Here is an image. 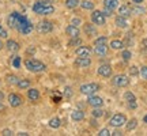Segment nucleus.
Segmentation results:
<instances>
[{
	"mask_svg": "<svg viewBox=\"0 0 147 136\" xmlns=\"http://www.w3.org/2000/svg\"><path fill=\"white\" fill-rule=\"evenodd\" d=\"M132 14H138V15H140V14H143L144 12V8H142V7H135L134 10H131Z\"/></svg>",
	"mask_w": 147,
	"mask_h": 136,
	"instance_id": "nucleus-37",
	"label": "nucleus"
},
{
	"mask_svg": "<svg viewBox=\"0 0 147 136\" xmlns=\"http://www.w3.org/2000/svg\"><path fill=\"white\" fill-rule=\"evenodd\" d=\"M72 95H74V91H72V89H71L69 86H67V87L64 89V97H65V98H71Z\"/></svg>",
	"mask_w": 147,
	"mask_h": 136,
	"instance_id": "nucleus-35",
	"label": "nucleus"
},
{
	"mask_svg": "<svg viewBox=\"0 0 147 136\" xmlns=\"http://www.w3.org/2000/svg\"><path fill=\"white\" fill-rule=\"evenodd\" d=\"M104 14H105V16H110L112 14H113V10H110V8H106V7H104V11H102Z\"/></svg>",
	"mask_w": 147,
	"mask_h": 136,
	"instance_id": "nucleus-43",
	"label": "nucleus"
},
{
	"mask_svg": "<svg viewBox=\"0 0 147 136\" xmlns=\"http://www.w3.org/2000/svg\"><path fill=\"white\" fill-rule=\"evenodd\" d=\"M98 75L102 78H110L112 76V67L109 64H102L98 68Z\"/></svg>",
	"mask_w": 147,
	"mask_h": 136,
	"instance_id": "nucleus-13",
	"label": "nucleus"
},
{
	"mask_svg": "<svg viewBox=\"0 0 147 136\" xmlns=\"http://www.w3.org/2000/svg\"><path fill=\"white\" fill-rule=\"evenodd\" d=\"M8 37V33H7V30H5L4 27L0 25V38H7Z\"/></svg>",
	"mask_w": 147,
	"mask_h": 136,
	"instance_id": "nucleus-36",
	"label": "nucleus"
},
{
	"mask_svg": "<svg viewBox=\"0 0 147 136\" xmlns=\"http://www.w3.org/2000/svg\"><path fill=\"white\" fill-rule=\"evenodd\" d=\"M98 135L100 136H110V131L108 128H104V129H101V131L98 132Z\"/></svg>",
	"mask_w": 147,
	"mask_h": 136,
	"instance_id": "nucleus-38",
	"label": "nucleus"
},
{
	"mask_svg": "<svg viewBox=\"0 0 147 136\" xmlns=\"http://www.w3.org/2000/svg\"><path fill=\"white\" fill-rule=\"evenodd\" d=\"M90 125H91V127H97V125H98V123H97V120H95V117L90 121Z\"/></svg>",
	"mask_w": 147,
	"mask_h": 136,
	"instance_id": "nucleus-44",
	"label": "nucleus"
},
{
	"mask_svg": "<svg viewBox=\"0 0 147 136\" xmlns=\"http://www.w3.org/2000/svg\"><path fill=\"white\" fill-rule=\"evenodd\" d=\"M5 80H7V83L8 84H15L19 82V78L18 76H15V75H7V78H5Z\"/></svg>",
	"mask_w": 147,
	"mask_h": 136,
	"instance_id": "nucleus-30",
	"label": "nucleus"
},
{
	"mask_svg": "<svg viewBox=\"0 0 147 136\" xmlns=\"http://www.w3.org/2000/svg\"><path fill=\"white\" fill-rule=\"evenodd\" d=\"M3 101H4V93L0 91V102H3Z\"/></svg>",
	"mask_w": 147,
	"mask_h": 136,
	"instance_id": "nucleus-48",
	"label": "nucleus"
},
{
	"mask_svg": "<svg viewBox=\"0 0 147 136\" xmlns=\"http://www.w3.org/2000/svg\"><path fill=\"white\" fill-rule=\"evenodd\" d=\"M21 63H22V60L19 56H14L12 57V67L14 68H21Z\"/></svg>",
	"mask_w": 147,
	"mask_h": 136,
	"instance_id": "nucleus-34",
	"label": "nucleus"
},
{
	"mask_svg": "<svg viewBox=\"0 0 147 136\" xmlns=\"http://www.w3.org/2000/svg\"><path fill=\"white\" fill-rule=\"evenodd\" d=\"M91 116L98 118V117H102L104 116V110L100 109V108H93V112H91Z\"/></svg>",
	"mask_w": 147,
	"mask_h": 136,
	"instance_id": "nucleus-32",
	"label": "nucleus"
},
{
	"mask_svg": "<svg viewBox=\"0 0 147 136\" xmlns=\"http://www.w3.org/2000/svg\"><path fill=\"white\" fill-rule=\"evenodd\" d=\"M75 65L79 68H87L91 65V60H90V57H86V56H78L75 59Z\"/></svg>",
	"mask_w": 147,
	"mask_h": 136,
	"instance_id": "nucleus-12",
	"label": "nucleus"
},
{
	"mask_svg": "<svg viewBox=\"0 0 147 136\" xmlns=\"http://www.w3.org/2000/svg\"><path fill=\"white\" fill-rule=\"evenodd\" d=\"M52 0H37L33 4V12L38 15H51L55 12Z\"/></svg>",
	"mask_w": 147,
	"mask_h": 136,
	"instance_id": "nucleus-2",
	"label": "nucleus"
},
{
	"mask_svg": "<svg viewBox=\"0 0 147 136\" xmlns=\"http://www.w3.org/2000/svg\"><path fill=\"white\" fill-rule=\"evenodd\" d=\"M124 100L127 101V104H128V108H129V109H136L138 108L136 97H135L134 93H131V91H125V93H124Z\"/></svg>",
	"mask_w": 147,
	"mask_h": 136,
	"instance_id": "nucleus-9",
	"label": "nucleus"
},
{
	"mask_svg": "<svg viewBox=\"0 0 147 136\" xmlns=\"http://www.w3.org/2000/svg\"><path fill=\"white\" fill-rule=\"evenodd\" d=\"M115 25L117 27H120V29H127L128 27V22H127V18H124V16H116L115 19Z\"/></svg>",
	"mask_w": 147,
	"mask_h": 136,
	"instance_id": "nucleus-18",
	"label": "nucleus"
},
{
	"mask_svg": "<svg viewBox=\"0 0 147 136\" xmlns=\"http://www.w3.org/2000/svg\"><path fill=\"white\" fill-rule=\"evenodd\" d=\"M121 57H123V60H124V61H129V60H131V57H132L131 50H127V49H124V50H123V53H121Z\"/></svg>",
	"mask_w": 147,
	"mask_h": 136,
	"instance_id": "nucleus-33",
	"label": "nucleus"
},
{
	"mask_svg": "<svg viewBox=\"0 0 147 136\" xmlns=\"http://www.w3.org/2000/svg\"><path fill=\"white\" fill-rule=\"evenodd\" d=\"M87 104H89L90 106H93V108H101V106L104 105V100H102L101 97H98V95L91 94V95H89V98H87Z\"/></svg>",
	"mask_w": 147,
	"mask_h": 136,
	"instance_id": "nucleus-11",
	"label": "nucleus"
},
{
	"mask_svg": "<svg viewBox=\"0 0 147 136\" xmlns=\"http://www.w3.org/2000/svg\"><path fill=\"white\" fill-rule=\"evenodd\" d=\"M8 104H10V106H12V108H18V106H21V105L23 104V98H22L19 94L11 93V94L8 95Z\"/></svg>",
	"mask_w": 147,
	"mask_h": 136,
	"instance_id": "nucleus-10",
	"label": "nucleus"
},
{
	"mask_svg": "<svg viewBox=\"0 0 147 136\" xmlns=\"http://www.w3.org/2000/svg\"><path fill=\"white\" fill-rule=\"evenodd\" d=\"M129 73H131L132 76H136L138 73H139V71H138V67H135V65H132V67L129 68Z\"/></svg>",
	"mask_w": 147,
	"mask_h": 136,
	"instance_id": "nucleus-39",
	"label": "nucleus"
},
{
	"mask_svg": "<svg viewBox=\"0 0 147 136\" xmlns=\"http://www.w3.org/2000/svg\"><path fill=\"white\" fill-rule=\"evenodd\" d=\"M131 14H132L131 8H129L127 4H123V5H120V7H119V15L124 16V18H128Z\"/></svg>",
	"mask_w": 147,
	"mask_h": 136,
	"instance_id": "nucleus-22",
	"label": "nucleus"
},
{
	"mask_svg": "<svg viewBox=\"0 0 147 136\" xmlns=\"http://www.w3.org/2000/svg\"><path fill=\"white\" fill-rule=\"evenodd\" d=\"M94 53L98 55V56H105L108 53V46L106 45H94Z\"/></svg>",
	"mask_w": 147,
	"mask_h": 136,
	"instance_id": "nucleus-21",
	"label": "nucleus"
},
{
	"mask_svg": "<svg viewBox=\"0 0 147 136\" xmlns=\"http://www.w3.org/2000/svg\"><path fill=\"white\" fill-rule=\"evenodd\" d=\"M91 49H90L89 46H79L76 50H75V53L78 55V56H86V57H90V55H91Z\"/></svg>",
	"mask_w": 147,
	"mask_h": 136,
	"instance_id": "nucleus-19",
	"label": "nucleus"
},
{
	"mask_svg": "<svg viewBox=\"0 0 147 136\" xmlns=\"http://www.w3.org/2000/svg\"><path fill=\"white\" fill-rule=\"evenodd\" d=\"M40 97H41V94H40V91L37 89H29L27 90V98L30 101H33V102H36V101L40 100Z\"/></svg>",
	"mask_w": 147,
	"mask_h": 136,
	"instance_id": "nucleus-16",
	"label": "nucleus"
},
{
	"mask_svg": "<svg viewBox=\"0 0 147 136\" xmlns=\"http://www.w3.org/2000/svg\"><path fill=\"white\" fill-rule=\"evenodd\" d=\"M16 87L21 90L29 89V87H30V80H29V79H19V82L16 83Z\"/></svg>",
	"mask_w": 147,
	"mask_h": 136,
	"instance_id": "nucleus-26",
	"label": "nucleus"
},
{
	"mask_svg": "<svg viewBox=\"0 0 147 136\" xmlns=\"http://www.w3.org/2000/svg\"><path fill=\"white\" fill-rule=\"evenodd\" d=\"M104 7L110 8V10H116L119 7V0H104Z\"/></svg>",
	"mask_w": 147,
	"mask_h": 136,
	"instance_id": "nucleus-23",
	"label": "nucleus"
},
{
	"mask_svg": "<svg viewBox=\"0 0 147 136\" xmlns=\"http://www.w3.org/2000/svg\"><path fill=\"white\" fill-rule=\"evenodd\" d=\"M53 30V23L49 21H41L37 25V32L41 34H48Z\"/></svg>",
	"mask_w": 147,
	"mask_h": 136,
	"instance_id": "nucleus-8",
	"label": "nucleus"
},
{
	"mask_svg": "<svg viewBox=\"0 0 147 136\" xmlns=\"http://www.w3.org/2000/svg\"><path fill=\"white\" fill-rule=\"evenodd\" d=\"M106 42H108V38L105 36H101L94 40V45H106Z\"/></svg>",
	"mask_w": 147,
	"mask_h": 136,
	"instance_id": "nucleus-31",
	"label": "nucleus"
},
{
	"mask_svg": "<svg viewBox=\"0 0 147 136\" xmlns=\"http://www.w3.org/2000/svg\"><path fill=\"white\" fill-rule=\"evenodd\" d=\"M80 7L84 8V10H93L94 8V3L93 1H90V0H83V1H80Z\"/></svg>",
	"mask_w": 147,
	"mask_h": 136,
	"instance_id": "nucleus-28",
	"label": "nucleus"
},
{
	"mask_svg": "<svg viewBox=\"0 0 147 136\" xmlns=\"http://www.w3.org/2000/svg\"><path fill=\"white\" fill-rule=\"evenodd\" d=\"M3 46H4V45H3V42H1V40H0V50L3 49Z\"/></svg>",
	"mask_w": 147,
	"mask_h": 136,
	"instance_id": "nucleus-51",
	"label": "nucleus"
},
{
	"mask_svg": "<svg viewBox=\"0 0 147 136\" xmlns=\"http://www.w3.org/2000/svg\"><path fill=\"white\" fill-rule=\"evenodd\" d=\"M125 123H127V117L124 114H121V113H117V114H115L109 120V124L112 127H115V128H120V127H123L124 124H125Z\"/></svg>",
	"mask_w": 147,
	"mask_h": 136,
	"instance_id": "nucleus-7",
	"label": "nucleus"
},
{
	"mask_svg": "<svg viewBox=\"0 0 147 136\" xmlns=\"http://www.w3.org/2000/svg\"><path fill=\"white\" fill-rule=\"evenodd\" d=\"M1 135L3 136H12L14 132L11 131V129H3V131H1Z\"/></svg>",
	"mask_w": 147,
	"mask_h": 136,
	"instance_id": "nucleus-41",
	"label": "nucleus"
},
{
	"mask_svg": "<svg viewBox=\"0 0 147 136\" xmlns=\"http://www.w3.org/2000/svg\"><path fill=\"white\" fill-rule=\"evenodd\" d=\"M112 84L116 86V87H127L129 84V79L127 75H115L113 79H112Z\"/></svg>",
	"mask_w": 147,
	"mask_h": 136,
	"instance_id": "nucleus-6",
	"label": "nucleus"
},
{
	"mask_svg": "<svg viewBox=\"0 0 147 136\" xmlns=\"http://www.w3.org/2000/svg\"><path fill=\"white\" fill-rule=\"evenodd\" d=\"M83 30H84V33H86V36H89V37L97 36V29H95L94 23H84Z\"/></svg>",
	"mask_w": 147,
	"mask_h": 136,
	"instance_id": "nucleus-15",
	"label": "nucleus"
},
{
	"mask_svg": "<svg viewBox=\"0 0 147 136\" xmlns=\"http://www.w3.org/2000/svg\"><path fill=\"white\" fill-rule=\"evenodd\" d=\"M110 48L113 50H120L124 48V42L120 41V40H113V41H110Z\"/></svg>",
	"mask_w": 147,
	"mask_h": 136,
	"instance_id": "nucleus-24",
	"label": "nucleus"
},
{
	"mask_svg": "<svg viewBox=\"0 0 147 136\" xmlns=\"http://www.w3.org/2000/svg\"><path fill=\"white\" fill-rule=\"evenodd\" d=\"M134 3H136V4H140V3H143V0H132Z\"/></svg>",
	"mask_w": 147,
	"mask_h": 136,
	"instance_id": "nucleus-50",
	"label": "nucleus"
},
{
	"mask_svg": "<svg viewBox=\"0 0 147 136\" xmlns=\"http://www.w3.org/2000/svg\"><path fill=\"white\" fill-rule=\"evenodd\" d=\"M98 90H100V84L98 83H86L80 86V93L84 95L95 94Z\"/></svg>",
	"mask_w": 147,
	"mask_h": 136,
	"instance_id": "nucleus-5",
	"label": "nucleus"
},
{
	"mask_svg": "<svg viewBox=\"0 0 147 136\" xmlns=\"http://www.w3.org/2000/svg\"><path fill=\"white\" fill-rule=\"evenodd\" d=\"M16 135H19V136H27L29 133H27V132H18Z\"/></svg>",
	"mask_w": 147,
	"mask_h": 136,
	"instance_id": "nucleus-49",
	"label": "nucleus"
},
{
	"mask_svg": "<svg viewBox=\"0 0 147 136\" xmlns=\"http://www.w3.org/2000/svg\"><path fill=\"white\" fill-rule=\"evenodd\" d=\"M140 75H142L143 79H146V80H147V67H146V65L140 68Z\"/></svg>",
	"mask_w": 147,
	"mask_h": 136,
	"instance_id": "nucleus-40",
	"label": "nucleus"
},
{
	"mask_svg": "<svg viewBox=\"0 0 147 136\" xmlns=\"http://www.w3.org/2000/svg\"><path fill=\"white\" fill-rule=\"evenodd\" d=\"M49 127L51 128H53V129H57V128H60V125H61V120L59 118V117H53V118H51L49 120Z\"/></svg>",
	"mask_w": 147,
	"mask_h": 136,
	"instance_id": "nucleus-25",
	"label": "nucleus"
},
{
	"mask_svg": "<svg viewBox=\"0 0 147 136\" xmlns=\"http://www.w3.org/2000/svg\"><path fill=\"white\" fill-rule=\"evenodd\" d=\"M65 33L71 38H78L80 36V30L78 29V26H74V25H69V26L65 27Z\"/></svg>",
	"mask_w": 147,
	"mask_h": 136,
	"instance_id": "nucleus-14",
	"label": "nucleus"
},
{
	"mask_svg": "<svg viewBox=\"0 0 147 136\" xmlns=\"http://www.w3.org/2000/svg\"><path fill=\"white\" fill-rule=\"evenodd\" d=\"M143 121H144V123H147V114L144 116V118H143Z\"/></svg>",
	"mask_w": 147,
	"mask_h": 136,
	"instance_id": "nucleus-52",
	"label": "nucleus"
},
{
	"mask_svg": "<svg viewBox=\"0 0 147 136\" xmlns=\"http://www.w3.org/2000/svg\"><path fill=\"white\" fill-rule=\"evenodd\" d=\"M80 23H82V21L79 18H74L72 21H71V25H74V26H79Z\"/></svg>",
	"mask_w": 147,
	"mask_h": 136,
	"instance_id": "nucleus-42",
	"label": "nucleus"
},
{
	"mask_svg": "<svg viewBox=\"0 0 147 136\" xmlns=\"http://www.w3.org/2000/svg\"><path fill=\"white\" fill-rule=\"evenodd\" d=\"M71 118L74 121H82L84 118V112L83 110H72L71 112Z\"/></svg>",
	"mask_w": 147,
	"mask_h": 136,
	"instance_id": "nucleus-20",
	"label": "nucleus"
},
{
	"mask_svg": "<svg viewBox=\"0 0 147 136\" xmlns=\"http://www.w3.org/2000/svg\"><path fill=\"white\" fill-rule=\"evenodd\" d=\"M138 127V120L136 118H131L129 121H127V131H134Z\"/></svg>",
	"mask_w": 147,
	"mask_h": 136,
	"instance_id": "nucleus-29",
	"label": "nucleus"
},
{
	"mask_svg": "<svg viewBox=\"0 0 147 136\" xmlns=\"http://www.w3.org/2000/svg\"><path fill=\"white\" fill-rule=\"evenodd\" d=\"M4 46L7 48V49H8L10 52H12V53L18 52V50H19V48H21V46H19V44H18L16 41H14V40H8Z\"/></svg>",
	"mask_w": 147,
	"mask_h": 136,
	"instance_id": "nucleus-17",
	"label": "nucleus"
},
{
	"mask_svg": "<svg viewBox=\"0 0 147 136\" xmlns=\"http://www.w3.org/2000/svg\"><path fill=\"white\" fill-rule=\"evenodd\" d=\"M0 84H1V80H0Z\"/></svg>",
	"mask_w": 147,
	"mask_h": 136,
	"instance_id": "nucleus-53",
	"label": "nucleus"
},
{
	"mask_svg": "<svg viewBox=\"0 0 147 136\" xmlns=\"http://www.w3.org/2000/svg\"><path fill=\"white\" fill-rule=\"evenodd\" d=\"M110 135H113V136H121V135H123V132H120V131H115V132H112Z\"/></svg>",
	"mask_w": 147,
	"mask_h": 136,
	"instance_id": "nucleus-45",
	"label": "nucleus"
},
{
	"mask_svg": "<svg viewBox=\"0 0 147 136\" xmlns=\"http://www.w3.org/2000/svg\"><path fill=\"white\" fill-rule=\"evenodd\" d=\"M25 67H26L27 71L34 72V73H40V72L47 71V65L42 63V61L37 60V59H26L25 60Z\"/></svg>",
	"mask_w": 147,
	"mask_h": 136,
	"instance_id": "nucleus-3",
	"label": "nucleus"
},
{
	"mask_svg": "<svg viewBox=\"0 0 147 136\" xmlns=\"http://www.w3.org/2000/svg\"><path fill=\"white\" fill-rule=\"evenodd\" d=\"M64 3H65V7L69 8V10H74V8H76V7L80 4L79 0H65Z\"/></svg>",
	"mask_w": 147,
	"mask_h": 136,
	"instance_id": "nucleus-27",
	"label": "nucleus"
},
{
	"mask_svg": "<svg viewBox=\"0 0 147 136\" xmlns=\"http://www.w3.org/2000/svg\"><path fill=\"white\" fill-rule=\"evenodd\" d=\"M142 48L143 49H147V40H143L142 41Z\"/></svg>",
	"mask_w": 147,
	"mask_h": 136,
	"instance_id": "nucleus-47",
	"label": "nucleus"
},
{
	"mask_svg": "<svg viewBox=\"0 0 147 136\" xmlns=\"http://www.w3.org/2000/svg\"><path fill=\"white\" fill-rule=\"evenodd\" d=\"M7 23H8V26L11 29H15L18 32L23 34V36H27V34H30V33L34 30V26H33V23L29 19H27L25 15H22L19 12H11L8 18H7Z\"/></svg>",
	"mask_w": 147,
	"mask_h": 136,
	"instance_id": "nucleus-1",
	"label": "nucleus"
},
{
	"mask_svg": "<svg viewBox=\"0 0 147 136\" xmlns=\"http://www.w3.org/2000/svg\"><path fill=\"white\" fill-rule=\"evenodd\" d=\"M91 22L94 23V25H97V26H104L106 22V16L105 14L102 12V11L100 10H94L93 11V14H91Z\"/></svg>",
	"mask_w": 147,
	"mask_h": 136,
	"instance_id": "nucleus-4",
	"label": "nucleus"
},
{
	"mask_svg": "<svg viewBox=\"0 0 147 136\" xmlns=\"http://www.w3.org/2000/svg\"><path fill=\"white\" fill-rule=\"evenodd\" d=\"M4 110H5V106L3 105V102H0V113H3Z\"/></svg>",
	"mask_w": 147,
	"mask_h": 136,
	"instance_id": "nucleus-46",
	"label": "nucleus"
}]
</instances>
